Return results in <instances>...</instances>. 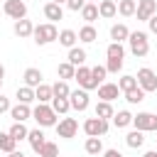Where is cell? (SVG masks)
<instances>
[{"instance_id": "ac0fdd59", "label": "cell", "mask_w": 157, "mask_h": 157, "mask_svg": "<svg viewBox=\"0 0 157 157\" xmlns=\"http://www.w3.org/2000/svg\"><path fill=\"white\" fill-rule=\"evenodd\" d=\"M25 86H29V88H37L39 83H42V71L39 69H34V66H29L27 71H25Z\"/></svg>"}, {"instance_id": "5b68a950", "label": "cell", "mask_w": 157, "mask_h": 157, "mask_svg": "<svg viewBox=\"0 0 157 157\" xmlns=\"http://www.w3.org/2000/svg\"><path fill=\"white\" fill-rule=\"evenodd\" d=\"M83 132L88 135V137H101V135H105L108 132V120H101V118H86L83 120Z\"/></svg>"}, {"instance_id": "277c9868", "label": "cell", "mask_w": 157, "mask_h": 157, "mask_svg": "<svg viewBox=\"0 0 157 157\" xmlns=\"http://www.w3.org/2000/svg\"><path fill=\"white\" fill-rule=\"evenodd\" d=\"M137 86L145 91V93H152V91H157V74L152 71V69H147V66H142L140 71H137Z\"/></svg>"}, {"instance_id": "f6af8a7d", "label": "cell", "mask_w": 157, "mask_h": 157, "mask_svg": "<svg viewBox=\"0 0 157 157\" xmlns=\"http://www.w3.org/2000/svg\"><path fill=\"white\" fill-rule=\"evenodd\" d=\"M103 157H123V152H118V150H103Z\"/></svg>"}, {"instance_id": "f907efd6", "label": "cell", "mask_w": 157, "mask_h": 157, "mask_svg": "<svg viewBox=\"0 0 157 157\" xmlns=\"http://www.w3.org/2000/svg\"><path fill=\"white\" fill-rule=\"evenodd\" d=\"M2 81H5V78H0V88H2Z\"/></svg>"}, {"instance_id": "5bb4252c", "label": "cell", "mask_w": 157, "mask_h": 157, "mask_svg": "<svg viewBox=\"0 0 157 157\" xmlns=\"http://www.w3.org/2000/svg\"><path fill=\"white\" fill-rule=\"evenodd\" d=\"M115 15H118V5H115L113 0H101V2H98V17L110 20V17H115Z\"/></svg>"}, {"instance_id": "9a60e30c", "label": "cell", "mask_w": 157, "mask_h": 157, "mask_svg": "<svg viewBox=\"0 0 157 157\" xmlns=\"http://www.w3.org/2000/svg\"><path fill=\"white\" fill-rule=\"evenodd\" d=\"M32 32H34V25H32V20H17L15 22V34L20 37V39H25V37H32Z\"/></svg>"}, {"instance_id": "1f68e13d", "label": "cell", "mask_w": 157, "mask_h": 157, "mask_svg": "<svg viewBox=\"0 0 157 157\" xmlns=\"http://www.w3.org/2000/svg\"><path fill=\"white\" fill-rule=\"evenodd\" d=\"M113 125H115V128H128V125H132V115H130L128 110H118V113L113 115Z\"/></svg>"}, {"instance_id": "d590c367", "label": "cell", "mask_w": 157, "mask_h": 157, "mask_svg": "<svg viewBox=\"0 0 157 157\" xmlns=\"http://www.w3.org/2000/svg\"><path fill=\"white\" fill-rule=\"evenodd\" d=\"M56 74H59V78H61V81H69V78H74V74H76V66H71L69 61H64V64H59Z\"/></svg>"}, {"instance_id": "30bf717a", "label": "cell", "mask_w": 157, "mask_h": 157, "mask_svg": "<svg viewBox=\"0 0 157 157\" xmlns=\"http://www.w3.org/2000/svg\"><path fill=\"white\" fill-rule=\"evenodd\" d=\"M135 15H137L140 22H147L152 15H157V2H155V0H137Z\"/></svg>"}, {"instance_id": "e575fe53", "label": "cell", "mask_w": 157, "mask_h": 157, "mask_svg": "<svg viewBox=\"0 0 157 157\" xmlns=\"http://www.w3.org/2000/svg\"><path fill=\"white\" fill-rule=\"evenodd\" d=\"M135 7H137L135 0H120V2H118V12H120L123 17H132V15H135Z\"/></svg>"}, {"instance_id": "74e56055", "label": "cell", "mask_w": 157, "mask_h": 157, "mask_svg": "<svg viewBox=\"0 0 157 157\" xmlns=\"http://www.w3.org/2000/svg\"><path fill=\"white\" fill-rule=\"evenodd\" d=\"M37 157H59V147H56V142H44L42 145V150H39V155Z\"/></svg>"}, {"instance_id": "60d3db41", "label": "cell", "mask_w": 157, "mask_h": 157, "mask_svg": "<svg viewBox=\"0 0 157 157\" xmlns=\"http://www.w3.org/2000/svg\"><path fill=\"white\" fill-rule=\"evenodd\" d=\"M120 69H123V59H108V64H105L108 74H118Z\"/></svg>"}, {"instance_id": "7dc6e473", "label": "cell", "mask_w": 157, "mask_h": 157, "mask_svg": "<svg viewBox=\"0 0 157 157\" xmlns=\"http://www.w3.org/2000/svg\"><path fill=\"white\" fill-rule=\"evenodd\" d=\"M142 157H157V152H155V150H150V152H145Z\"/></svg>"}, {"instance_id": "8992f818", "label": "cell", "mask_w": 157, "mask_h": 157, "mask_svg": "<svg viewBox=\"0 0 157 157\" xmlns=\"http://www.w3.org/2000/svg\"><path fill=\"white\" fill-rule=\"evenodd\" d=\"M132 125L140 132H152V130H157V115H152V113H137V115H132Z\"/></svg>"}, {"instance_id": "52a82bcc", "label": "cell", "mask_w": 157, "mask_h": 157, "mask_svg": "<svg viewBox=\"0 0 157 157\" xmlns=\"http://www.w3.org/2000/svg\"><path fill=\"white\" fill-rule=\"evenodd\" d=\"M2 12L17 22V20H25V17H27V5H25L22 0H5Z\"/></svg>"}, {"instance_id": "cb8c5ba5", "label": "cell", "mask_w": 157, "mask_h": 157, "mask_svg": "<svg viewBox=\"0 0 157 157\" xmlns=\"http://www.w3.org/2000/svg\"><path fill=\"white\" fill-rule=\"evenodd\" d=\"M76 39H78V37H76V32H74V29H61V32H59V44H61V47H66V49L76 47Z\"/></svg>"}, {"instance_id": "2e32d148", "label": "cell", "mask_w": 157, "mask_h": 157, "mask_svg": "<svg viewBox=\"0 0 157 157\" xmlns=\"http://www.w3.org/2000/svg\"><path fill=\"white\" fill-rule=\"evenodd\" d=\"M128 37H130V29H128V25L118 22V25H113V27H110V39H113V42H118V44H120V42H125Z\"/></svg>"}, {"instance_id": "c3c4849f", "label": "cell", "mask_w": 157, "mask_h": 157, "mask_svg": "<svg viewBox=\"0 0 157 157\" xmlns=\"http://www.w3.org/2000/svg\"><path fill=\"white\" fill-rule=\"evenodd\" d=\"M0 78H5V66L0 64Z\"/></svg>"}, {"instance_id": "4dcf8cb0", "label": "cell", "mask_w": 157, "mask_h": 157, "mask_svg": "<svg viewBox=\"0 0 157 157\" xmlns=\"http://www.w3.org/2000/svg\"><path fill=\"white\" fill-rule=\"evenodd\" d=\"M15 150H17V142L10 137V132H2V130H0V152H7V155H10V152H15Z\"/></svg>"}, {"instance_id": "d6986e66", "label": "cell", "mask_w": 157, "mask_h": 157, "mask_svg": "<svg viewBox=\"0 0 157 157\" xmlns=\"http://www.w3.org/2000/svg\"><path fill=\"white\" fill-rule=\"evenodd\" d=\"M44 17H47L49 22H56V20H61V17H64V10H61V5H56V2H47V5H44Z\"/></svg>"}, {"instance_id": "816d5d0a", "label": "cell", "mask_w": 157, "mask_h": 157, "mask_svg": "<svg viewBox=\"0 0 157 157\" xmlns=\"http://www.w3.org/2000/svg\"><path fill=\"white\" fill-rule=\"evenodd\" d=\"M86 2H93V0H86Z\"/></svg>"}, {"instance_id": "603a6c76", "label": "cell", "mask_w": 157, "mask_h": 157, "mask_svg": "<svg viewBox=\"0 0 157 157\" xmlns=\"http://www.w3.org/2000/svg\"><path fill=\"white\" fill-rule=\"evenodd\" d=\"M125 145H128V147H132V150L142 147V145H145V132H140V130L128 132V135H125Z\"/></svg>"}, {"instance_id": "4fadbf2b", "label": "cell", "mask_w": 157, "mask_h": 157, "mask_svg": "<svg viewBox=\"0 0 157 157\" xmlns=\"http://www.w3.org/2000/svg\"><path fill=\"white\" fill-rule=\"evenodd\" d=\"M10 115H12V120H15V123H25L27 118H32V108H29V105H25V103H17V105H12V108H10Z\"/></svg>"}, {"instance_id": "3957f363", "label": "cell", "mask_w": 157, "mask_h": 157, "mask_svg": "<svg viewBox=\"0 0 157 157\" xmlns=\"http://www.w3.org/2000/svg\"><path fill=\"white\" fill-rule=\"evenodd\" d=\"M32 118L37 120L39 128H52V125H56V113H54L52 105H47V103H39V105L32 110Z\"/></svg>"}, {"instance_id": "ee69618b", "label": "cell", "mask_w": 157, "mask_h": 157, "mask_svg": "<svg viewBox=\"0 0 157 157\" xmlns=\"http://www.w3.org/2000/svg\"><path fill=\"white\" fill-rule=\"evenodd\" d=\"M147 25H150V32H152V34H157V15H152V17L147 20Z\"/></svg>"}, {"instance_id": "836d02e7", "label": "cell", "mask_w": 157, "mask_h": 157, "mask_svg": "<svg viewBox=\"0 0 157 157\" xmlns=\"http://www.w3.org/2000/svg\"><path fill=\"white\" fill-rule=\"evenodd\" d=\"M69 108H71L69 98H52V110H54L56 115H64V113H69Z\"/></svg>"}, {"instance_id": "7c38bea8", "label": "cell", "mask_w": 157, "mask_h": 157, "mask_svg": "<svg viewBox=\"0 0 157 157\" xmlns=\"http://www.w3.org/2000/svg\"><path fill=\"white\" fill-rule=\"evenodd\" d=\"M118 93H120L118 83H101V86H98V98H101V101H105V103L115 101V98H118Z\"/></svg>"}, {"instance_id": "484cf974", "label": "cell", "mask_w": 157, "mask_h": 157, "mask_svg": "<svg viewBox=\"0 0 157 157\" xmlns=\"http://www.w3.org/2000/svg\"><path fill=\"white\" fill-rule=\"evenodd\" d=\"M113 115H115V110H113L110 103H105V101H98V103H96V118L108 120V118H113Z\"/></svg>"}, {"instance_id": "681fc988", "label": "cell", "mask_w": 157, "mask_h": 157, "mask_svg": "<svg viewBox=\"0 0 157 157\" xmlns=\"http://www.w3.org/2000/svg\"><path fill=\"white\" fill-rule=\"evenodd\" d=\"M49 2H56V5H61V2H66V0H49Z\"/></svg>"}, {"instance_id": "7bdbcfd3", "label": "cell", "mask_w": 157, "mask_h": 157, "mask_svg": "<svg viewBox=\"0 0 157 157\" xmlns=\"http://www.w3.org/2000/svg\"><path fill=\"white\" fill-rule=\"evenodd\" d=\"M10 108H12V105H10V98H5V96L0 93V115H2V113H10Z\"/></svg>"}, {"instance_id": "6da1fadb", "label": "cell", "mask_w": 157, "mask_h": 157, "mask_svg": "<svg viewBox=\"0 0 157 157\" xmlns=\"http://www.w3.org/2000/svg\"><path fill=\"white\" fill-rule=\"evenodd\" d=\"M32 37H34V42L39 47H44V44H52V42L59 39V29L54 27V22H44V25H37L34 27Z\"/></svg>"}, {"instance_id": "ffe728a7", "label": "cell", "mask_w": 157, "mask_h": 157, "mask_svg": "<svg viewBox=\"0 0 157 157\" xmlns=\"http://www.w3.org/2000/svg\"><path fill=\"white\" fill-rule=\"evenodd\" d=\"M27 140H29V145H32V150L39 155V150H42V145L47 142L44 140V132L39 130V128H34V130H29V135H27Z\"/></svg>"}, {"instance_id": "7a4b0ae2", "label": "cell", "mask_w": 157, "mask_h": 157, "mask_svg": "<svg viewBox=\"0 0 157 157\" xmlns=\"http://www.w3.org/2000/svg\"><path fill=\"white\" fill-rule=\"evenodd\" d=\"M128 42H130V52H132L137 59L147 56V52H150V39H147L145 32H130Z\"/></svg>"}, {"instance_id": "9c48e42d", "label": "cell", "mask_w": 157, "mask_h": 157, "mask_svg": "<svg viewBox=\"0 0 157 157\" xmlns=\"http://www.w3.org/2000/svg\"><path fill=\"white\" fill-rule=\"evenodd\" d=\"M78 132V123H76V118H61L59 123H56V135L59 137H74Z\"/></svg>"}, {"instance_id": "f35d334b", "label": "cell", "mask_w": 157, "mask_h": 157, "mask_svg": "<svg viewBox=\"0 0 157 157\" xmlns=\"http://www.w3.org/2000/svg\"><path fill=\"white\" fill-rule=\"evenodd\" d=\"M125 101H128V103H132V105H135V103H142V101H145V91L137 86V88H132V91H128V93H125Z\"/></svg>"}, {"instance_id": "8d00e7d4", "label": "cell", "mask_w": 157, "mask_h": 157, "mask_svg": "<svg viewBox=\"0 0 157 157\" xmlns=\"http://www.w3.org/2000/svg\"><path fill=\"white\" fill-rule=\"evenodd\" d=\"M105 54H108V59H123V56H125V49H123V44L110 42L108 49H105Z\"/></svg>"}, {"instance_id": "bcb514c9", "label": "cell", "mask_w": 157, "mask_h": 157, "mask_svg": "<svg viewBox=\"0 0 157 157\" xmlns=\"http://www.w3.org/2000/svg\"><path fill=\"white\" fill-rule=\"evenodd\" d=\"M7 157H25V155H22V152H17V150H15V152H10V155H7Z\"/></svg>"}, {"instance_id": "7402d4cb", "label": "cell", "mask_w": 157, "mask_h": 157, "mask_svg": "<svg viewBox=\"0 0 157 157\" xmlns=\"http://www.w3.org/2000/svg\"><path fill=\"white\" fill-rule=\"evenodd\" d=\"M81 42H86V44H91V42H96L98 39V32H96V27L93 25H83L81 29H78V34H76Z\"/></svg>"}, {"instance_id": "8fae6325", "label": "cell", "mask_w": 157, "mask_h": 157, "mask_svg": "<svg viewBox=\"0 0 157 157\" xmlns=\"http://www.w3.org/2000/svg\"><path fill=\"white\" fill-rule=\"evenodd\" d=\"M74 78L78 81V86H81L83 91L98 88V83H96V81H93V76H91V69H86V66H78V69H76V74H74Z\"/></svg>"}, {"instance_id": "ba28073f", "label": "cell", "mask_w": 157, "mask_h": 157, "mask_svg": "<svg viewBox=\"0 0 157 157\" xmlns=\"http://www.w3.org/2000/svg\"><path fill=\"white\" fill-rule=\"evenodd\" d=\"M69 103H71V108L74 110H78V113H83L86 108H88V91H83V88H76V91H71L69 93Z\"/></svg>"}, {"instance_id": "f546056e", "label": "cell", "mask_w": 157, "mask_h": 157, "mask_svg": "<svg viewBox=\"0 0 157 157\" xmlns=\"http://www.w3.org/2000/svg\"><path fill=\"white\" fill-rule=\"evenodd\" d=\"M32 101H34V88H29V86H17V103L29 105Z\"/></svg>"}, {"instance_id": "44dd1931", "label": "cell", "mask_w": 157, "mask_h": 157, "mask_svg": "<svg viewBox=\"0 0 157 157\" xmlns=\"http://www.w3.org/2000/svg\"><path fill=\"white\" fill-rule=\"evenodd\" d=\"M81 17L86 20V25H93V22L98 20V5H93V2H86V5L81 7Z\"/></svg>"}, {"instance_id": "4316f807", "label": "cell", "mask_w": 157, "mask_h": 157, "mask_svg": "<svg viewBox=\"0 0 157 157\" xmlns=\"http://www.w3.org/2000/svg\"><path fill=\"white\" fill-rule=\"evenodd\" d=\"M7 132H10V137H12L15 142H20V140H27V135H29V130L25 128V123H12V128H10Z\"/></svg>"}, {"instance_id": "d4e9b609", "label": "cell", "mask_w": 157, "mask_h": 157, "mask_svg": "<svg viewBox=\"0 0 157 157\" xmlns=\"http://www.w3.org/2000/svg\"><path fill=\"white\" fill-rule=\"evenodd\" d=\"M54 96H52V86H47V83H39L37 88H34V101H39V103H49Z\"/></svg>"}, {"instance_id": "e0dca14e", "label": "cell", "mask_w": 157, "mask_h": 157, "mask_svg": "<svg viewBox=\"0 0 157 157\" xmlns=\"http://www.w3.org/2000/svg\"><path fill=\"white\" fill-rule=\"evenodd\" d=\"M69 64L71 66H83L86 64V49H81V47H71L69 49Z\"/></svg>"}, {"instance_id": "ab89813d", "label": "cell", "mask_w": 157, "mask_h": 157, "mask_svg": "<svg viewBox=\"0 0 157 157\" xmlns=\"http://www.w3.org/2000/svg\"><path fill=\"white\" fill-rule=\"evenodd\" d=\"M105 74H108V71H105V66H101V64H98V66H93V69H91V76H93V81H96V83H98V86H101V83H103V78H105Z\"/></svg>"}, {"instance_id": "d6a6232c", "label": "cell", "mask_w": 157, "mask_h": 157, "mask_svg": "<svg viewBox=\"0 0 157 157\" xmlns=\"http://www.w3.org/2000/svg\"><path fill=\"white\" fill-rule=\"evenodd\" d=\"M118 88H120L123 93H128V91L137 88V78H135V76H130V74H125V76H120V81H118Z\"/></svg>"}, {"instance_id": "83f0119b", "label": "cell", "mask_w": 157, "mask_h": 157, "mask_svg": "<svg viewBox=\"0 0 157 157\" xmlns=\"http://www.w3.org/2000/svg\"><path fill=\"white\" fill-rule=\"evenodd\" d=\"M83 150H86L88 155H93V157L103 155V142H101V137H88L86 145H83Z\"/></svg>"}, {"instance_id": "f1b7e54d", "label": "cell", "mask_w": 157, "mask_h": 157, "mask_svg": "<svg viewBox=\"0 0 157 157\" xmlns=\"http://www.w3.org/2000/svg\"><path fill=\"white\" fill-rule=\"evenodd\" d=\"M69 93H71V88H69V83L66 81H56V83H52V96L54 98H69Z\"/></svg>"}, {"instance_id": "b9f144b4", "label": "cell", "mask_w": 157, "mask_h": 157, "mask_svg": "<svg viewBox=\"0 0 157 157\" xmlns=\"http://www.w3.org/2000/svg\"><path fill=\"white\" fill-rule=\"evenodd\" d=\"M83 5H86V0H66V7H69V10H74V12H78Z\"/></svg>"}]
</instances>
